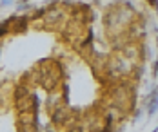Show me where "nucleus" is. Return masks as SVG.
<instances>
[{"label": "nucleus", "mask_w": 158, "mask_h": 132, "mask_svg": "<svg viewBox=\"0 0 158 132\" xmlns=\"http://www.w3.org/2000/svg\"><path fill=\"white\" fill-rule=\"evenodd\" d=\"M11 20H13V18H7V20H4V22L0 24V36H4V35L7 33V27H9V24H11Z\"/></svg>", "instance_id": "2"}, {"label": "nucleus", "mask_w": 158, "mask_h": 132, "mask_svg": "<svg viewBox=\"0 0 158 132\" xmlns=\"http://www.w3.org/2000/svg\"><path fill=\"white\" fill-rule=\"evenodd\" d=\"M145 103H147V116L149 118L155 116L158 112V87L145 98Z\"/></svg>", "instance_id": "1"}, {"label": "nucleus", "mask_w": 158, "mask_h": 132, "mask_svg": "<svg viewBox=\"0 0 158 132\" xmlns=\"http://www.w3.org/2000/svg\"><path fill=\"white\" fill-rule=\"evenodd\" d=\"M153 132H158V127H156V129H153Z\"/></svg>", "instance_id": "5"}, {"label": "nucleus", "mask_w": 158, "mask_h": 132, "mask_svg": "<svg viewBox=\"0 0 158 132\" xmlns=\"http://www.w3.org/2000/svg\"><path fill=\"white\" fill-rule=\"evenodd\" d=\"M71 132H80V127H77V130H71Z\"/></svg>", "instance_id": "4"}, {"label": "nucleus", "mask_w": 158, "mask_h": 132, "mask_svg": "<svg viewBox=\"0 0 158 132\" xmlns=\"http://www.w3.org/2000/svg\"><path fill=\"white\" fill-rule=\"evenodd\" d=\"M11 2H13V0H2V6H7V4H11ZM2 6H0V7H2Z\"/></svg>", "instance_id": "3"}]
</instances>
